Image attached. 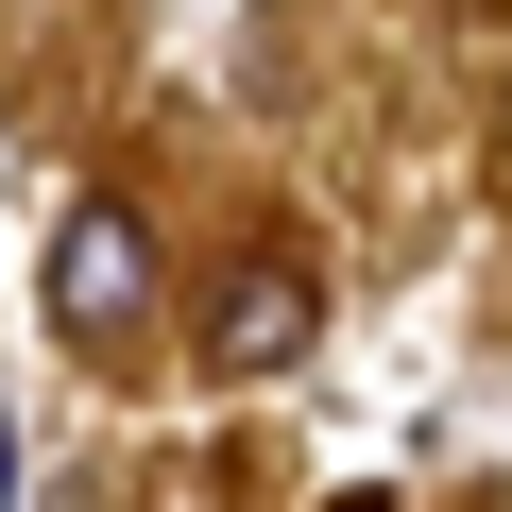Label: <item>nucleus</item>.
<instances>
[{"instance_id":"2","label":"nucleus","mask_w":512,"mask_h":512,"mask_svg":"<svg viewBox=\"0 0 512 512\" xmlns=\"http://www.w3.org/2000/svg\"><path fill=\"white\" fill-rule=\"evenodd\" d=\"M308 342H325V308H308L291 256H222V291H205V359H222V376H291Z\"/></svg>"},{"instance_id":"1","label":"nucleus","mask_w":512,"mask_h":512,"mask_svg":"<svg viewBox=\"0 0 512 512\" xmlns=\"http://www.w3.org/2000/svg\"><path fill=\"white\" fill-rule=\"evenodd\" d=\"M154 308V239H137V205H69L52 222V325L69 342H120Z\"/></svg>"}]
</instances>
